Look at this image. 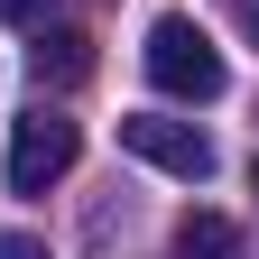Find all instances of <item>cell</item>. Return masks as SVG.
I'll return each instance as SVG.
<instances>
[{
    "instance_id": "6",
    "label": "cell",
    "mask_w": 259,
    "mask_h": 259,
    "mask_svg": "<svg viewBox=\"0 0 259 259\" xmlns=\"http://www.w3.org/2000/svg\"><path fill=\"white\" fill-rule=\"evenodd\" d=\"M0 19H10V28H47V19H56V0H0Z\"/></svg>"
},
{
    "instance_id": "2",
    "label": "cell",
    "mask_w": 259,
    "mask_h": 259,
    "mask_svg": "<svg viewBox=\"0 0 259 259\" xmlns=\"http://www.w3.org/2000/svg\"><path fill=\"white\" fill-rule=\"evenodd\" d=\"M83 157V130L65 120L56 102H37V111H19V130H10V194H47L65 167Z\"/></svg>"
},
{
    "instance_id": "8",
    "label": "cell",
    "mask_w": 259,
    "mask_h": 259,
    "mask_svg": "<svg viewBox=\"0 0 259 259\" xmlns=\"http://www.w3.org/2000/svg\"><path fill=\"white\" fill-rule=\"evenodd\" d=\"M241 19H250V28H259V0H241Z\"/></svg>"
},
{
    "instance_id": "1",
    "label": "cell",
    "mask_w": 259,
    "mask_h": 259,
    "mask_svg": "<svg viewBox=\"0 0 259 259\" xmlns=\"http://www.w3.org/2000/svg\"><path fill=\"white\" fill-rule=\"evenodd\" d=\"M139 56H148V83L176 93V102H222V83H232V74H222V47H213L185 10L148 19V47H139Z\"/></svg>"
},
{
    "instance_id": "7",
    "label": "cell",
    "mask_w": 259,
    "mask_h": 259,
    "mask_svg": "<svg viewBox=\"0 0 259 259\" xmlns=\"http://www.w3.org/2000/svg\"><path fill=\"white\" fill-rule=\"evenodd\" d=\"M0 259H47V250L28 241V232H10V241H0Z\"/></svg>"
},
{
    "instance_id": "5",
    "label": "cell",
    "mask_w": 259,
    "mask_h": 259,
    "mask_svg": "<svg viewBox=\"0 0 259 259\" xmlns=\"http://www.w3.org/2000/svg\"><path fill=\"white\" fill-rule=\"evenodd\" d=\"M232 250H241V232L222 213H185L176 222V259H232Z\"/></svg>"
},
{
    "instance_id": "3",
    "label": "cell",
    "mask_w": 259,
    "mask_h": 259,
    "mask_svg": "<svg viewBox=\"0 0 259 259\" xmlns=\"http://www.w3.org/2000/svg\"><path fill=\"white\" fill-rule=\"evenodd\" d=\"M120 148L139 157V167H157V176H185V185L213 176V139L194 120H167V111H130L120 120Z\"/></svg>"
},
{
    "instance_id": "4",
    "label": "cell",
    "mask_w": 259,
    "mask_h": 259,
    "mask_svg": "<svg viewBox=\"0 0 259 259\" xmlns=\"http://www.w3.org/2000/svg\"><path fill=\"white\" fill-rule=\"evenodd\" d=\"M28 65H37V83H83L93 74V37H83V28H37Z\"/></svg>"
},
{
    "instance_id": "9",
    "label": "cell",
    "mask_w": 259,
    "mask_h": 259,
    "mask_svg": "<svg viewBox=\"0 0 259 259\" xmlns=\"http://www.w3.org/2000/svg\"><path fill=\"white\" fill-rule=\"evenodd\" d=\"M250 185H259V167H250Z\"/></svg>"
}]
</instances>
